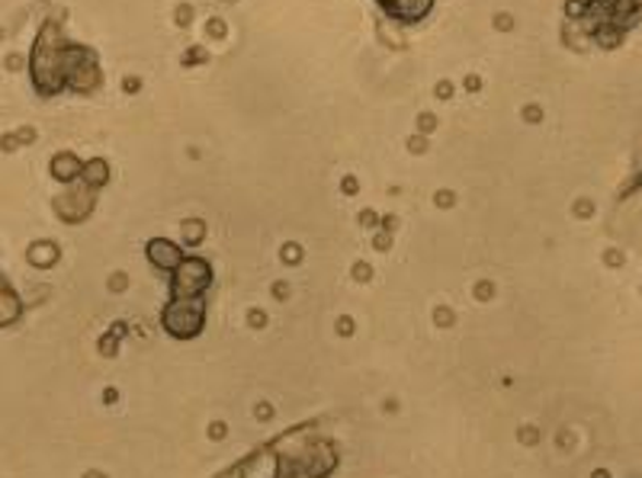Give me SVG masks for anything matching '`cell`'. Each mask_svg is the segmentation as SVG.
<instances>
[{
	"mask_svg": "<svg viewBox=\"0 0 642 478\" xmlns=\"http://www.w3.org/2000/svg\"><path fill=\"white\" fill-rule=\"evenodd\" d=\"M16 315H20V305H16V299H13L10 292H3V289H0V325L13 322Z\"/></svg>",
	"mask_w": 642,
	"mask_h": 478,
	"instance_id": "1",
	"label": "cell"
}]
</instances>
